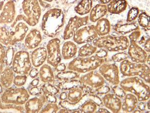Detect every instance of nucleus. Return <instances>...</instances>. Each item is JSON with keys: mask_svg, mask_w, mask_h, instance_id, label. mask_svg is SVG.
Returning <instances> with one entry per match:
<instances>
[{"mask_svg": "<svg viewBox=\"0 0 150 113\" xmlns=\"http://www.w3.org/2000/svg\"><path fill=\"white\" fill-rule=\"evenodd\" d=\"M89 95V92L82 84L75 86L67 91H62L59 96V105L69 112H76L88 99Z\"/></svg>", "mask_w": 150, "mask_h": 113, "instance_id": "f257e3e1", "label": "nucleus"}, {"mask_svg": "<svg viewBox=\"0 0 150 113\" xmlns=\"http://www.w3.org/2000/svg\"><path fill=\"white\" fill-rule=\"evenodd\" d=\"M65 21V14L61 9H49L43 15L41 29L45 35L55 38L63 29Z\"/></svg>", "mask_w": 150, "mask_h": 113, "instance_id": "f03ea898", "label": "nucleus"}, {"mask_svg": "<svg viewBox=\"0 0 150 113\" xmlns=\"http://www.w3.org/2000/svg\"><path fill=\"white\" fill-rule=\"evenodd\" d=\"M120 86L126 93L136 96L139 102H145L150 99V87L138 77H128L120 82Z\"/></svg>", "mask_w": 150, "mask_h": 113, "instance_id": "7ed1b4c3", "label": "nucleus"}, {"mask_svg": "<svg viewBox=\"0 0 150 113\" xmlns=\"http://www.w3.org/2000/svg\"><path fill=\"white\" fill-rule=\"evenodd\" d=\"M92 42L93 44L96 47L104 48L109 52L126 50L130 45L129 38L124 35L116 36L107 35L98 37Z\"/></svg>", "mask_w": 150, "mask_h": 113, "instance_id": "20e7f679", "label": "nucleus"}, {"mask_svg": "<svg viewBox=\"0 0 150 113\" xmlns=\"http://www.w3.org/2000/svg\"><path fill=\"white\" fill-rule=\"evenodd\" d=\"M120 72L125 77H140L145 82L150 84V66L145 64H138L125 59L120 65Z\"/></svg>", "mask_w": 150, "mask_h": 113, "instance_id": "39448f33", "label": "nucleus"}, {"mask_svg": "<svg viewBox=\"0 0 150 113\" xmlns=\"http://www.w3.org/2000/svg\"><path fill=\"white\" fill-rule=\"evenodd\" d=\"M105 59L98 57L95 55L92 56L75 58L69 64L68 70H72L79 74H86L98 69Z\"/></svg>", "mask_w": 150, "mask_h": 113, "instance_id": "423d86ee", "label": "nucleus"}, {"mask_svg": "<svg viewBox=\"0 0 150 113\" xmlns=\"http://www.w3.org/2000/svg\"><path fill=\"white\" fill-rule=\"evenodd\" d=\"M26 17L23 14L17 16L14 22L10 26V46H13L25 39L28 31L29 25L25 21Z\"/></svg>", "mask_w": 150, "mask_h": 113, "instance_id": "0eeeda50", "label": "nucleus"}, {"mask_svg": "<svg viewBox=\"0 0 150 113\" xmlns=\"http://www.w3.org/2000/svg\"><path fill=\"white\" fill-rule=\"evenodd\" d=\"M22 9L23 15L26 18V23L32 27L37 25L41 16V7L39 1L23 0Z\"/></svg>", "mask_w": 150, "mask_h": 113, "instance_id": "6e6552de", "label": "nucleus"}, {"mask_svg": "<svg viewBox=\"0 0 150 113\" xmlns=\"http://www.w3.org/2000/svg\"><path fill=\"white\" fill-rule=\"evenodd\" d=\"M12 64V70L16 74L21 75L29 74L32 67L29 53L23 50L15 53Z\"/></svg>", "mask_w": 150, "mask_h": 113, "instance_id": "1a4fd4ad", "label": "nucleus"}, {"mask_svg": "<svg viewBox=\"0 0 150 113\" xmlns=\"http://www.w3.org/2000/svg\"><path fill=\"white\" fill-rule=\"evenodd\" d=\"M30 97L29 93L24 88H8L2 94L3 103L21 105L26 103Z\"/></svg>", "mask_w": 150, "mask_h": 113, "instance_id": "9d476101", "label": "nucleus"}, {"mask_svg": "<svg viewBox=\"0 0 150 113\" xmlns=\"http://www.w3.org/2000/svg\"><path fill=\"white\" fill-rule=\"evenodd\" d=\"M79 80L82 85L88 91L89 94H94L95 91L105 84V79L101 74L94 70L81 75Z\"/></svg>", "mask_w": 150, "mask_h": 113, "instance_id": "9b49d317", "label": "nucleus"}, {"mask_svg": "<svg viewBox=\"0 0 150 113\" xmlns=\"http://www.w3.org/2000/svg\"><path fill=\"white\" fill-rule=\"evenodd\" d=\"M99 72L110 84L114 86L119 84V69L115 62L112 63L105 60L99 67Z\"/></svg>", "mask_w": 150, "mask_h": 113, "instance_id": "f8f14e48", "label": "nucleus"}, {"mask_svg": "<svg viewBox=\"0 0 150 113\" xmlns=\"http://www.w3.org/2000/svg\"><path fill=\"white\" fill-rule=\"evenodd\" d=\"M61 41L58 38H54L47 45V61L48 64L55 68L61 62L62 54L60 49Z\"/></svg>", "mask_w": 150, "mask_h": 113, "instance_id": "ddd939ff", "label": "nucleus"}, {"mask_svg": "<svg viewBox=\"0 0 150 113\" xmlns=\"http://www.w3.org/2000/svg\"><path fill=\"white\" fill-rule=\"evenodd\" d=\"M17 17V9L13 0H4L0 11V24L9 25L12 24Z\"/></svg>", "mask_w": 150, "mask_h": 113, "instance_id": "4468645a", "label": "nucleus"}, {"mask_svg": "<svg viewBox=\"0 0 150 113\" xmlns=\"http://www.w3.org/2000/svg\"><path fill=\"white\" fill-rule=\"evenodd\" d=\"M95 30V25L85 26L77 30L74 35L73 40L78 44L90 43L98 37Z\"/></svg>", "mask_w": 150, "mask_h": 113, "instance_id": "2eb2a0df", "label": "nucleus"}, {"mask_svg": "<svg viewBox=\"0 0 150 113\" xmlns=\"http://www.w3.org/2000/svg\"><path fill=\"white\" fill-rule=\"evenodd\" d=\"M89 16L80 17L75 16L69 21L64 32V39L65 40L72 38L76 32L79 28L86 25L89 22Z\"/></svg>", "mask_w": 150, "mask_h": 113, "instance_id": "dca6fc26", "label": "nucleus"}, {"mask_svg": "<svg viewBox=\"0 0 150 113\" xmlns=\"http://www.w3.org/2000/svg\"><path fill=\"white\" fill-rule=\"evenodd\" d=\"M128 55L132 61L138 64H145L148 56V53L136 42L130 41Z\"/></svg>", "mask_w": 150, "mask_h": 113, "instance_id": "f3484780", "label": "nucleus"}, {"mask_svg": "<svg viewBox=\"0 0 150 113\" xmlns=\"http://www.w3.org/2000/svg\"><path fill=\"white\" fill-rule=\"evenodd\" d=\"M104 107L110 112L118 113L121 110V99L114 94L108 93L102 98Z\"/></svg>", "mask_w": 150, "mask_h": 113, "instance_id": "a211bd4d", "label": "nucleus"}, {"mask_svg": "<svg viewBox=\"0 0 150 113\" xmlns=\"http://www.w3.org/2000/svg\"><path fill=\"white\" fill-rule=\"evenodd\" d=\"M24 40L25 45L28 49H35L39 46L42 40V37L38 30L33 29L27 34Z\"/></svg>", "mask_w": 150, "mask_h": 113, "instance_id": "6ab92c4d", "label": "nucleus"}, {"mask_svg": "<svg viewBox=\"0 0 150 113\" xmlns=\"http://www.w3.org/2000/svg\"><path fill=\"white\" fill-rule=\"evenodd\" d=\"M46 101V97L43 94L37 95L30 99L25 105L26 112L29 113H37L41 111Z\"/></svg>", "mask_w": 150, "mask_h": 113, "instance_id": "aec40b11", "label": "nucleus"}, {"mask_svg": "<svg viewBox=\"0 0 150 113\" xmlns=\"http://www.w3.org/2000/svg\"><path fill=\"white\" fill-rule=\"evenodd\" d=\"M47 58L46 48L39 47L35 49L31 53L30 59L31 63L35 67H39L43 65Z\"/></svg>", "mask_w": 150, "mask_h": 113, "instance_id": "412c9836", "label": "nucleus"}, {"mask_svg": "<svg viewBox=\"0 0 150 113\" xmlns=\"http://www.w3.org/2000/svg\"><path fill=\"white\" fill-rule=\"evenodd\" d=\"M139 28V26L137 22H128L126 20H121L117 23L114 29L117 33L122 35H125Z\"/></svg>", "mask_w": 150, "mask_h": 113, "instance_id": "4be33fe9", "label": "nucleus"}, {"mask_svg": "<svg viewBox=\"0 0 150 113\" xmlns=\"http://www.w3.org/2000/svg\"><path fill=\"white\" fill-rule=\"evenodd\" d=\"M123 101H122L121 109L123 112L126 113H130L134 111L138 104V99L136 96L129 93L126 94L123 98Z\"/></svg>", "mask_w": 150, "mask_h": 113, "instance_id": "5701e85b", "label": "nucleus"}, {"mask_svg": "<svg viewBox=\"0 0 150 113\" xmlns=\"http://www.w3.org/2000/svg\"><path fill=\"white\" fill-rule=\"evenodd\" d=\"M40 79L44 83L54 84L55 77L53 69L49 64L42 65L39 72Z\"/></svg>", "mask_w": 150, "mask_h": 113, "instance_id": "b1692460", "label": "nucleus"}, {"mask_svg": "<svg viewBox=\"0 0 150 113\" xmlns=\"http://www.w3.org/2000/svg\"><path fill=\"white\" fill-rule=\"evenodd\" d=\"M78 52L77 45L75 42L66 41L64 43L62 49V56L64 59L69 60L73 58Z\"/></svg>", "mask_w": 150, "mask_h": 113, "instance_id": "393cba45", "label": "nucleus"}, {"mask_svg": "<svg viewBox=\"0 0 150 113\" xmlns=\"http://www.w3.org/2000/svg\"><path fill=\"white\" fill-rule=\"evenodd\" d=\"M107 12V6L104 4H97L92 8L90 12L89 20L92 22H96L106 15Z\"/></svg>", "mask_w": 150, "mask_h": 113, "instance_id": "a878e982", "label": "nucleus"}, {"mask_svg": "<svg viewBox=\"0 0 150 113\" xmlns=\"http://www.w3.org/2000/svg\"><path fill=\"white\" fill-rule=\"evenodd\" d=\"M127 6L126 0H112L108 5V12L112 14H120L127 9Z\"/></svg>", "mask_w": 150, "mask_h": 113, "instance_id": "bb28decb", "label": "nucleus"}, {"mask_svg": "<svg viewBox=\"0 0 150 113\" xmlns=\"http://www.w3.org/2000/svg\"><path fill=\"white\" fill-rule=\"evenodd\" d=\"M95 30L98 36H103L109 34L111 26L108 19L102 18L97 21Z\"/></svg>", "mask_w": 150, "mask_h": 113, "instance_id": "cd10ccee", "label": "nucleus"}, {"mask_svg": "<svg viewBox=\"0 0 150 113\" xmlns=\"http://www.w3.org/2000/svg\"><path fill=\"white\" fill-rule=\"evenodd\" d=\"M92 8V0H82L75 7V11L79 15H85L89 13Z\"/></svg>", "mask_w": 150, "mask_h": 113, "instance_id": "c85d7f7f", "label": "nucleus"}, {"mask_svg": "<svg viewBox=\"0 0 150 113\" xmlns=\"http://www.w3.org/2000/svg\"><path fill=\"white\" fill-rule=\"evenodd\" d=\"M13 80V72L12 67H7L2 72L0 82L3 87L9 88L12 84Z\"/></svg>", "mask_w": 150, "mask_h": 113, "instance_id": "c756f323", "label": "nucleus"}, {"mask_svg": "<svg viewBox=\"0 0 150 113\" xmlns=\"http://www.w3.org/2000/svg\"><path fill=\"white\" fill-rule=\"evenodd\" d=\"M99 107L92 99H89L82 104L79 109L80 113H95L97 112Z\"/></svg>", "mask_w": 150, "mask_h": 113, "instance_id": "7c9ffc66", "label": "nucleus"}, {"mask_svg": "<svg viewBox=\"0 0 150 113\" xmlns=\"http://www.w3.org/2000/svg\"><path fill=\"white\" fill-rule=\"evenodd\" d=\"M97 47L93 44L87 43L82 46L78 50L79 57H86L92 56L97 51Z\"/></svg>", "mask_w": 150, "mask_h": 113, "instance_id": "2f4dec72", "label": "nucleus"}, {"mask_svg": "<svg viewBox=\"0 0 150 113\" xmlns=\"http://www.w3.org/2000/svg\"><path fill=\"white\" fill-rule=\"evenodd\" d=\"M79 74H80L72 70H65L62 72H58V74H56V78L60 82L70 81L77 79L79 77Z\"/></svg>", "mask_w": 150, "mask_h": 113, "instance_id": "473e14b6", "label": "nucleus"}, {"mask_svg": "<svg viewBox=\"0 0 150 113\" xmlns=\"http://www.w3.org/2000/svg\"><path fill=\"white\" fill-rule=\"evenodd\" d=\"M138 22L139 25L144 28L145 30L150 31V16L146 12L143 11L139 13L138 16Z\"/></svg>", "mask_w": 150, "mask_h": 113, "instance_id": "72a5a7b5", "label": "nucleus"}, {"mask_svg": "<svg viewBox=\"0 0 150 113\" xmlns=\"http://www.w3.org/2000/svg\"><path fill=\"white\" fill-rule=\"evenodd\" d=\"M41 89L45 96L48 95H55L58 94L60 92V89L54 84L44 83L41 86Z\"/></svg>", "mask_w": 150, "mask_h": 113, "instance_id": "f704fd0d", "label": "nucleus"}, {"mask_svg": "<svg viewBox=\"0 0 150 113\" xmlns=\"http://www.w3.org/2000/svg\"><path fill=\"white\" fill-rule=\"evenodd\" d=\"M81 84H82V83L79 79L78 80L77 79H72L70 81L60 82V83H59L57 85V87L60 89V90L67 91L74 87L78 86V85Z\"/></svg>", "mask_w": 150, "mask_h": 113, "instance_id": "c9c22d12", "label": "nucleus"}, {"mask_svg": "<svg viewBox=\"0 0 150 113\" xmlns=\"http://www.w3.org/2000/svg\"><path fill=\"white\" fill-rule=\"evenodd\" d=\"M10 28L0 24V43L5 46H10Z\"/></svg>", "mask_w": 150, "mask_h": 113, "instance_id": "e433bc0d", "label": "nucleus"}, {"mask_svg": "<svg viewBox=\"0 0 150 113\" xmlns=\"http://www.w3.org/2000/svg\"><path fill=\"white\" fill-rule=\"evenodd\" d=\"M8 48L6 49L5 64L7 67H10L15 55V50L12 46H8Z\"/></svg>", "mask_w": 150, "mask_h": 113, "instance_id": "4c0bfd02", "label": "nucleus"}, {"mask_svg": "<svg viewBox=\"0 0 150 113\" xmlns=\"http://www.w3.org/2000/svg\"><path fill=\"white\" fill-rule=\"evenodd\" d=\"M139 13H140V10L137 7L132 8L128 12L127 21L128 22H131L135 20L138 18Z\"/></svg>", "mask_w": 150, "mask_h": 113, "instance_id": "58836bf2", "label": "nucleus"}, {"mask_svg": "<svg viewBox=\"0 0 150 113\" xmlns=\"http://www.w3.org/2000/svg\"><path fill=\"white\" fill-rule=\"evenodd\" d=\"M59 110V108L56 103H50L46 105L42 110V113H56Z\"/></svg>", "mask_w": 150, "mask_h": 113, "instance_id": "ea45409f", "label": "nucleus"}, {"mask_svg": "<svg viewBox=\"0 0 150 113\" xmlns=\"http://www.w3.org/2000/svg\"><path fill=\"white\" fill-rule=\"evenodd\" d=\"M129 57V56L128 54L122 52H118L113 55L112 57V62H119L125 59H127Z\"/></svg>", "mask_w": 150, "mask_h": 113, "instance_id": "a19ab883", "label": "nucleus"}, {"mask_svg": "<svg viewBox=\"0 0 150 113\" xmlns=\"http://www.w3.org/2000/svg\"><path fill=\"white\" fill-rule=\"evenodd\" d=\"M141 31L140 30V28H139L135 31L132 32L129 36V39L130 41L137 43V42H139L141 38Z\"/></svg>", "mask_w": 150, "mask_h": 113, "instance_id": "79ce46f5", "label": "nucleus"}, {"mask_svg": "<svg viewBox=\"0 0 150 113\" xmlns=\"http://www.w3.org/2000/svg\"><path fill=\"white\" fill-rule=\"evenodd\" d=\"M27 79V77L25 75H18L14 79V84L17 87H21L25 84Z\"/></svg>", "mask_w": 150, "mask_h": 113, "instance_id": "37998d69", "label": "nucleus"}, {"mask_svg": "<svg viewBox=\"0 0 150 113\" xmlns=\"http://www.w3.org/2000/svg\"><path fill=\"white\" fill-rule=\"evenodd\" d=\"M112 91L113 93L116 94V96H118L120 99H123L126 94V93L124 91V89L118 85L112 87Z\"/></svg>", "mask_w": 150, "mask_h": 113, "instance_id": "c03bdc74", "label": "nucleus"}, {"mask_svg": "<svg viewBox=\"0 0 150 113\" xmlns=\"http://www.w3.org/2000/svg\"><path fill=\"white\" fill-rule=\"evenodd\" d=\"M110 89H111L109 87L104 84L101 87L98 88V89H96L94 92V94H97L99 96V95H104L107 93H109Z\"/></svg>", "mask_w": 150, "mask_h": 113, "instance_id": "a18cd8bd", "label": "nucleus"}, {"mask_svg": "<svg viewBox=\"0 0 150 113\" xmlns=\"http://www.w3.org/2000/svg\"><path fill=\"white\" fill-rule=\"evenodd\" d=\"M6 53V49L5 48V46L2 43H0V67L3 66L5 64V60Z\"/></svg>", "mask_w": 150, "mask_h": 113, "instance_id": "49530a36", "label": "nucleus"}, {"mask_svg": "<svg viewBox=\"0 0 150 113\" xmlns=\"http://www.w3.org/2000/svg\"><path fill=\"white\" fill-rule=\"evenodd\" d=\"M108 51L105 49L100 48V49L98 50V51H97L96 52L95 55L99 58L106 60V58H107L108 56Z\"/></svg>", "mask_w": 150, "mask_h": 113, "instance_id": "de8ad7c7", "label": "nucleus"}, {"mask_svg": "<svg viewBox=\"0 0 150 113\" xmlns=\"http://www.w3.org/2000/svg\"><path fill=\"white\" fill-rule=\"evenodd\" d=\"M30 94L32 96H37L38 94H43V92L42 90L41 87L37 86H33V87L31 88L29 90Z\"/></svg>", "mask_w": 150, "mask_h": 113, "instance_id": "09e8293b", "label": "nucleus"}, {"mask_svg": "<svg viewBox=\"0 0 150 113\" xmlns=\"http://www.w3.org/2000/svg\"><path fill=\"white\" fill-rule=\"evenodd\" d=\"M55 70H56L57 72H64L66 69V65L64 64H61L60 63L57 65L55 67Z\"/></svg>", "mask_w": 150, "mask_h": 113, "instance_id": "8fccbe9b", "label": "nucleus"}, {"mask_svg": "<svg viewBox=\"0 0 150 113\" xmlns=\"http://www.w3.org/2000/svg\"><path fill=\"white\" fill-rule=\"evenodd\" d=\"M45 97L47 101H48L49 103H56L57 102V98L55 95H48Z\"/></svg>", "mask_w": 150, "mask_h": 113, "instance_id": "3c124183", "label": "nucleus"}, {"mask_svg": "<svg viewBox=\"0 0 150 113\" xmlns=\"http://www.w3.org/2000/svg\"><path fill=\"white\" fill-rule=\"evenodd\" d=\"M144 50L146 51L148 53L150 52V38L149 37L144 43Z\"/></svg>", "mask_w": 150, "mask_h": 113, "instance_id": "603ef678", "label": "nucleus"}, {"mask_svg": "<svg viewBox=\"0 0 150 113\" xmlns=\"http://www.w3.org/2000/svg\"><path fill=\"white\" fill-rule=\"evenodd\" d=\"M38 74H39V72L37 69L34 68L31 69V71L29 72V75L32 78H35L38 75Z\"/></svg>", "mask_w": 150, "mask_h": 113, "instance_id": "864d4df0", "label": "nucleus"}, {"mask_svg": "<svg viewBox=\"0 0 150 113\" xmlns=\"http://www.w3.org/2000/svg\"><path fill=\"white\" fill-rule=\"evenodd\" d=\"M140 103L138 104L137 107L138 108V109L140 110L141 111H145L146 108V104L144 103V102H140Z\"/></svg>", "mask_w": 150, "mask_h": 113, "instance_id": "5fc2aeb1", "label": "nucleus"}, {"mask_svg": "<svg viewBox=\"0 0 150 113\" xmlns=\"http://www.w3.org/2000/svg\"><path fill=\"white\" fill-rule=\"evenodd\" d=\"M97 112H99V113H110V112L107 109H104V108H102V107H101V108H99L97 111Z\"/></svg>", "mask_w": 150, "mask_h": 113, "instance_id": "6e6d98bb", "label": "nucleus"}, {"mask_svg": "<svg viewBox=\"0 0 150 113\" xmlns=\"http://www.w3.org/2000/svg\"><path fill=\"white\" fill-rule=\"evenodd\" d=\"M40 81L39 79H35L34 81L32 82L31 84L33 86H37L38 84H39Z\"/></svg>", "mask_w": 150, "mask_h": 113, "instance_id": "4d7b16f0", "label": "nucleus"}, {"mask_svg": "<svg viewBox=\"0 0 150 113\" xmlns=\"http://www.w3.org/2000/svg\"><path fill=\"white\" fill-rule=\"evenodd\" d=\"M112 0H100V1L101 3L102 4H104V5L109 3Z\"/></svg>", "mask_w": 150, "mask_h": 113, "instance_id": "13d9d810", "label": "nucleus"}, {"mask_svg": "<svg viewBox=\"0 0 150 113\" xmlns=\"http://www.w3.org/2000/svg\"><path fill=\"white\" fill-rule=\"evenodd\" d=\"M58 112L59 113H69V112L68 110L65 109L64 108H62L61 110H59Z\"/></svg>", "mask_w": 150, "mask_h": 113, "instance_id": "bf43d9fd", "label": "nucleus"}, {"mask_svg": "<svg viewBox=\"0 0 150 113\" xmlns=\"http://www.w3.org/2000/svg\"><path fill=\"white\" fill-rule=\"evenodd\" d=\"M41 1H42L43 2H45V3H46L47 4H48L50 6V4L48 3H51V2H53L54 0H41Z\"/></svg>", "mask_w": 150, "mask_h": 113, "instance_id": "052dcab7", "label": "nucleus"}, {"mask_svg": "<svg viewBox=\"0 0 150 113\" xmlns=\"http://www.w3.org/2000/svg\"><path fill=\"white\" fill-rule=\"evenodd\" d=\"M147 104H148V109L149 110H150V100H149Z\"/></svg>", "mask_w": 150, "mask_h": 113, "instance_id": "680f3d73", "label": "nucleus"}]
</instances>
